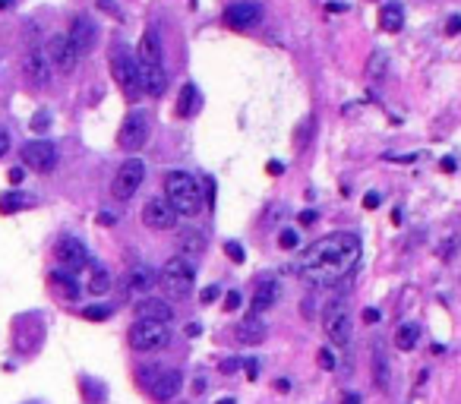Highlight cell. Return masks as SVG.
<instances>
[{"label":"cell","instance_id":"1","mask_svg":"<svg viewBox=\"0 0 461 404\" xmlns=\"http://www.w3.org/2000/svg\"><path fill=\"white\" fill-rule=\"evenodd\" d=\"M357 262H360V237L351 231H338L310 243L297 256L294 268L300 272V278L329 288V284H338L341 278H348Z\"/></svg>","mask_w":461,"mask_h":404},{"label":"cell","instance_id":"2","mask_svg":"<svg viewBox=\"0 0 461 404\" xmlns=\"http://www.w3.org/2000/svg\"><path fill=\"white\" fill-rule=\"evenodd\" d=\"M165 199L177 215L193 218V215L202 212V190L196 184V177H190L186 171H171L165 177Z\"/></svg>","mask_w":461,"mask_h":404},{"label":"cell","instance_id":"3","mask_svg":"<svg viewBox=\"0 0 461 404\" xmlns=\"http://www.w3.org/2000/svg\"><path fill=\"white\" fill-rule=\"evenodd\" d=\"M193 281H196V268H193V262H186L184 256H171L159 272V284L165 288V294H171V297H186L193 291Z\"/></svg>","mask_w":461,"mask_h":404},{"label":"cell","instance_id":"4","mask_svg":"<svg viewBox=\"0 0 461 404\" xmlns=\"http://www.w3.org/2000/svg\"><path fill=\"white\" fill-rule=\"evenodd\" d=\"M111 76H114V83L120 86V92H124L130 102H136V98L143 95V86H139V63H136V57H130L124 48H118L111 54Z\"/></svg>","mask_w":461,"mask_h":404},{"label":"cell","instance_id":"5","mask_svg":"<svg viewBox=\"0 0 461 404\" xmlns=\"http://www.w3.org/2000/svg\"><path fill=\"white\" fill-rule=\"evenodd\" d=\"M171 341V332L161 322H145L136 319L130 329V348L139 350V354H152V350H161L165 344Z\"/></svg>","mask_w":461,"mask_h":404},{"label":"cell","instance_id":"6","mask_svg":"<svg viewBox=\"0 0 461 404\" xmlns=\"http://www.w3.org/2000/svg\"><path fill=\"white\" fill-rule=\"evenodd\" d=\"M143 180H145L143 158H127L124 165L118 168L114 180H111V193H114V199H133L136 190L143 186Z\"/></svg>","mask_w":461,"mask_h":404},{"label":"cell","instance_id":"7","mask_svg":"<svg viewBox=\"0 0 461 404\" xmlns=\"http://www.w3.org/2000/svg\"><path fill=\"white\" fill-rule=\"evenodd\" d=\"M22 76H26V83L32 86V89H45V86L51 83L54 67H51L45 48H29L26 51V57H22Z\"/></svg>","mask_w":461,"mask_h":404},{"label":"cell","instance_id":"8","mask_svg":"<svg viewBox=\"0 0 461 404\" xmlns=\"http://www.w3.org/2000/svg\"><path fill=\"white\" fill-rule=\"evenodd\" d=\"M325 335H329L332 344L344 348V344H351V316H348V303L335 300L329 309H325Z\"/></svg>","mask_w":461,"mask_h":404},{"label":"cell","instance_id":"9","mask_svg":"<svg viewBox=\"0 0 461 404\" xmlns=\"http://www.w3.org/2000/svg\"><path fill=\"white\" fill-rule=\"evenodd\" d=\"M145 139H149V117H145L143 111H133L118 133V145L124 152H136L145 145Z\"/></svg>","mask_w":461,"mask_h":404},{"label":"cell","instance_id":"10","mask_svg":"<svg viewBox=\"0 0 461 404\" xmlns=\"http://www.w3.org/2000/svg\"><path fill=\"white\" fill-rule=\"evenodd\" d=\"M143 225L149 231H171V227H177V212L168 206L165 196H152L143 206Z\"/></svg>","mask_w":461,"mask_h":404},{"label":"cell","instance_id":"11","mask_svg":"<svg viewBox=\"0 0 461 404\" xmlns=\"http://www.w3.org/2000/svg\"><path fill=\"white\" fill-rule=\"evenodd\" d=\"M19 155H22V161H26L32 171H38V174L54 171V165H57V149H54V143H45V139L26 143Z\"/></svg>","mask_w":461,"mask_h":404},{"label":"cell","instance_id":"12","mask_svg":"<svg viewBox=\"0 0 461 404\" xmlns=\"http://www.w3.org/2000/svg\"><path fill=\"white\" fill-rule=\"evenodd\" d=\"M67 42H70V48L76 51V57L92 54V48H95V42H98L95 22H92L89 16H76L73 26H70V32H67Z\"/></svg>","mask_w":461,"mask_h":404},{"label":"cell","instance_id":"13","mask_svg":"<svg viewBox=\"0 0 461 404\" xmlns=\"http://www.w3.org/2000/svg\"><path fill=\"white\" fill-rule=\"evenodd\" d=\"M45 54H48L51 67L60 70V73H73L76 60H79V57H76V51L70 48L67 35H51V42H48V48H45Z\"/></svg>","mask_w":461,"mask_h":404},{"label":"cell","instance_id":"14","mask_svg":"<svg viewBox=\"0 0 461 404\" xmlns=\"http://www.w3.org/2000/svg\"><path fill=\"white\" fill-rule=\"evenodd\" d=\"M262 19V7L253 0H241V3H231L225 10V26L231 29H253Z\"/></svg>","mask_w":461,"mask_h":404},{"label":"cell","instance_id":"15","mask_svg":"<svg viewBox=\"0 0 461 404\" xmlns=\"http://www.w3.org/2000/svg\"><path fill=\"white\" fill-rule=\"evenodd\" d=\"M54 253H57V259H60L67 268H73V272H79V268L89 266V253H86V247L76 237H60Z\"/></svg>","mask_w":461,"mask_h":404},{"label":"cell","instance_id":"16","mask_svg":"<svg viewBox=\"0 0 461 404\" xmlns=\"http://www.w3.org/2000/svg\"><path fill=\"white\" fill-rule=\"evenodd\" d=\"M180 389H184V376H180L177 370H165L155 376V382H152V398L161 404L174 401V398L180 395Z\"/></svg>","mask_w":461,"mask_h":404},{"label":"cell","instance_id":"17","mask_svg":"<svg viewBox=\"0 0 461 404\" xmlns=\"http://www.w3.org/2000/svg\"><path fill=\"white\" fill-rule=\"evenodd\" d=\"M136 319L168 325V322L174 319V309H171V303H165L161 297H143V300L136 303Z\"/></svg>","mask_w":461,"mask_h":404},{"label":"cell","instance_id":"18","mask_svg":"<svg viewBox=\"0 0 461 404\" xmlns=\"http://www.w3.org/2000/svg\"><path fill=\"white\" fill-rule=\"evenodd\" d=\"M139 86H143V92H149V95H161L168 86L165 67H161V63H139Z\"/></svg>","mask_w":461,"mask_h":404},{"label":"cell","instance_id":"19","mask_svg":"<svg viewBox=\"0 0 461 404\" xmlns=\"http://www.w3.org/2000/svg\"><path fill=\"white\" fill-rule=\"evenodd\" d=\"M278 294H282V288H278V281H272V278L259 281V284H256V291H253V303H250V309H253V316L266 313L268 307H275Z\"/></svg>","mask_w":461,"mask_h":404},{"label":"cell","instance_id":"20","mask_svg":"<svg viewBox=\"0 0 461 404\" xmlns=\"http://www.w3.org/2000/svg\"><path fill=\"white\" fill-rule=\"evenodd\" d=\"M136 63H161V38L155 29H145L136 48Z\"/></svg>","mask_w":461,"mask_h":404},{"label":"cell","instance_id":"21","mask_svg":"<svg viewBox=\"0 0 461 404\" xmlns=\"http://www.w3.org/2000/svg\"><path fill=\"white\" fill-rule=\"evenodd\" d=\"M177 247H180V256H184L186 262H190V259H196V256H202V253H206V234H202V231H196V227H186V231L180 234Z\"/></svg>","mask_w":461,"mask_h":404},{"label":"cell","instance_id":"22","mask_svg":"<svg viewBox=\"0 0 461 404\" xmlns=\"http://www.w3.org/2000/svg\"><path fill=\"white\" fill-rule=\"evenodd\" d=\"M237 341L241 344H259L266 341V322L259 316H247V319L237 325Z\"/></svg>","mask_w":461,"mask_h":404},{"label":"cell","instance_id":"23","mask_svg":"<svg viewBox=\"0 0 461 404\" xmlns=\"http://www.w3.org/2000/svg\"><path fill=\"white\" fill-rule=\"evenodd\" d=\"M373 379H376L379 391H389L392 373H389V354H386V348H382V341H376V354H373Z\"/></svg>","mask_w":461,"mask_h":404},{"label":"cell","instance_id":"24","mask_svg":"<svg viewBox=\"0 0 461 404\" xmlns=\"http://www.w3.org/2000/svg\"><path fill=\"white\" fill-rule=\"evenodd\" d=\"M51 288L63 297V300H79V281L70 272H51Z\"/></svg>","mask_w":461,"mask_h":404},{"label":"cell","instance_id":"25","mask_svg":"<svg viewBox=\"0 0 461 404\" xmlns=\"http://www.w3.org/2000/svg\"><path fill=\"white\" fill-rule=\"evenodd\" d=\"M379 26H382V32H401V26H405V7L401 3H386V7L379 10Z\"/></svg>","mask_w":461,"mask_h":404},{"label":"cell","instance_id":"26","mask_svg":"<svg viewBox=\"0 0 461 404\" xmlns=\"http://www.w3.org/2000/svg\"><path fill=\"white\" fill-rule=\"evenodd\" d=\"M196 108H200V92H196V86H193V83H186L184 89H180V104H177V114H180V117H190Z\"/></svg>","mask_w":461,"mask_h":404},{"label":"cell","instance_id":"27","mask_svg":"<svg viewBox=\"0 0 461 404\" xmlns=\"http://www.w3.org/2000/svg\"><path fill=\"white\" fill-rule=\"evenodd\" d=\"M417 338H420V325L405 322L401 329H395V348H398V350H411L414 344H417Z\"/></svg>","mask_w":461,"mask_h":404},{"label":"cell","instance_id":"28","mask_svg":"<svg viewBox=\"0 0 461 404\" xmlns=\"http://www.w3.org/2000/svg\"><path fill=\"white\" fill-rule=\"evenodd\" d=\"M152 284H155V272H149V268H133L127 275V288L130 291H149Z\"/></svg>","mask_w":461,"mask_h":404},{"label":"cell","instance_id":"29","mask_svg":"<svg viewBox=\"0 0 461 404\" xmlns=\"http://www.w3.org/2000/svg\"><path fill=\"white\" fill-rule=\"evenodd\" d=\"M366 73H370V79H386V73H389V54L386 51H373L370 63H366Z\"/></svg>","mask_w":461,"mask_h":404},{"label":"cell","instance_id":"30","mask_svg":"<svg viewBox=\"0 0 461 404\" xmlns=\"http://www.w3.org/2000/svg\"><path fill=\"white\" fill-rule=\"evenodd\" d=\"M32 199L26 196V193H7V196H0V212H19V209H26Z\"/></svg>","mask_w":461,"mask_h":404},{"label":"cell","instance_id":"31","mask_svg":"<svg viewBox=\"0 0 461 404\" xmlns=\"http://www.w3.org/2000/svg\"><path fill=\"white\" fill-rule=\"evenodd\" d=\"M108 288H111V275H108V268H98V272L92 275V281H89V291H92L95 297H102Z\"/></svg>","mask_w":461,"mask_h":404},{"label":"cell","instance_id":"32","mask_svg":"<svg viewBox=\"0 0 461 404\" xmlns=\"http://www.w3.org/2000/svg\"><path fill=\"white\" fill-rule=\"evenodd\" d=\"M108 316H111L108 307H86L83 309V319H89V322H102V319H108Z\"/></svg>","mask_w":461,"mask_h":404},{"label":"cell","instance_id":"33","mask_svg":"<svg viewBox=\"0 0 461 404\" xmlns=\"http://www.w3.org/2000/svg\"><path fill=\"white\" fill-rule=\"evenodd\" d=\"M225 253L231 256V262H243V259H247V253H243V247L237 243V240H227V243H225Z\"/></svg>","mask_w":461,"mask_h":404},{"label":"cell","instance_id":"34","mask_svg":"<svg viewBox=\"0 0 461 404\" xmlns=\"http://www.w3.org/2000/svg\"><path fill=\"white\" fill-rule=\"evenodd\" d=\"M278 247H282V250H294V247H297V231L284 227V231L278 234Z\"/></svg>","mask_w":461,"mask_h":404},{"label":"cell","instance_id":"35","mask_svg":"<svg viewBox=\"0 0 461 404\" xmlns=\"http://www.w3.org/2000/svg\"><path fill=\"white\" fill-rule=\"evenodd\" d=\"M48 127H51V114H48V111H38V114L32 117V130L35 133H45Z\"/></svg>","mask_w":461,"mask_h":404},{"label":"cell","instance_id":"36","mask_svg":"<svg viewBox=\"0 0 461 404\" xmlns=\"http://www.w3.org/2000/svg\"><path fill=\"white\" fill-rule=\"evenodd\" d=\"M319 366L323 370H335V354L329 348H319Z\"/></svg>","mask_w":461,"mask_h":404},{"label":"cell","instance_id":"37","mask_svg":"<svg viewBox=\"0 0 461 404\" xmlns=\"http://www.w3.org/2000/svg\"><path fill=\"white\" fill-rule=\"evenodd\" d=\"M98 10H104V13H111L114 19H124V13H120V7L114 3V0H98Z\"/></svg>","mask_w":461,"mask_h":404},{"label":"cell","instance_id":"38","mask_svg":"<svg viewBox=\"0 0 461 404\" xmlns=\"http://www.w3.org/2000/svg\"><path fill=\"white\" fill-rule=\"evenodd\" d=\"M237 307H241V291H227V294H225V309H227V313H234Z\"/></svg>","mask_w":461,"mask_h":404},{"label":"cell","instance_id":"39","mask_svg":"<svg viewBox=\"0 0 461 404\" xmlns=\"http://www.w3.org/2000/svg\"><path fill=\"white\" fill-rule=\"evenodd\" d=\"M218 294H221L218 284H209V288L200 294V300H202V303H212V300H218Z\"/></svg>","mask_w":461,"mask_h":404},{"label":"cell","instance_id":"40","mask_svg":"<svg viewBox=\"0 0 461 404\" xmlns=\"http://www.w3.org/2000/svg\"><path fill=\"white\" fill-rule=\"evenodd\" d=\"M458 32H461V16H452L446 22V35H458Z\"/></svg>","mask_w":461,"mask_h":404},{"label":"cell","instance_id":"41","mask_svg":"<svg viewBox=\"0 0 461 404\" xmlns=\"http://www.w3.org/2000/svg\"><path fill=\"white\" fill-rule=\"evenodd\" d=\"M455 247H458V240L452 237V240H448V243H442V247H439V256H442V259H448V256H455V253H452Z\"/></svg>","mask_w":461,"mask_h":404},{"label":"cell","instance_id":"42","mask_svg":"<svg viewBox=\"0 0 461 404\" xmlns=\"http://www.w3.org/2000/svg\"><path fill=\"white\" fill-rule=\"evenodd\" d=\"M7 177H10V184H13V186H19L22 180H26V174H22V168H13V171H10Z\"/></svg>","mask_w":461,"mask_h":404},{"label":"cell","instance_id":"43","mask_svg":"<svg viewBox=\"0 0 461 404\" xmlns=\"http://www.w3.org/2000/svg\"><path fill=\"white\" fill-rule=\"evenodd\" d=\"M364 206H366V209H376V206H379V193H366V196H364Z\"/></svg>","mask_w":461,"mask_h":404},{"label":"cell","instance_id":"44","mask_svg":"<svg viewBox=\"0 0 461 404\" xmlns=\"http://www.w3.org/2000/svg\"><path fill=\"white\" fill-rule=\"evenodd\" d=\"M7 152H10V136H7L3 130H0V158L7 155Z\"/></svg>","mask_w":461,"mask_h":404},{"label":"cell","instance_id":"45","mask_svg":"<svg viewBox=\"0 0 461 404\" xmlns=\"http://www.w3.org/2000/svg\"><path fill=\"white\" fill-rule=\"evenodd\" d=\"M313 221H316V212H313V209L300 212V225H313Z\"/></svg>","mask_w":461,"mask_h":404},{"label":"cell","instance_id":"46","mask_svg":"<svg viewBox=\"0 0 461 404\" xmlns=\"http://www.w3.org/2000/svg\"><path fill=\"white\" fill-rule=\"evenodd\" d=\"M237 366H241V360H225L221 363V373H234Z\"/></svg>","mask_w":461,"mask_h":404},{"label":"cell","instance_id":"47","mask_svg":"<svg viewBox=\"0 0 461 404\" xmlns=\"http://www.w3.org/2000/svg\"><path fill=\"white\" fill-rule=\"evenodd\" d=\"M364 322L370 325V322H379V309H364Z\"/></svg>","mask_w":461,"mask_h":404},{"label":"cell","instance_id":"48","mask_svg":"<svg viewBox=\"0 0 461 404\" xmlns=\"http://www.w3.org/2000/svg\"><path fill=\"white\" fill-rule=\"evenodd\" d=\"M256 373H259V363H256V360H247V376L256 379Z\"/></svg>","mask_w":461,"mask_h":404},{"label":"cell","instance_id":"49","mask_svg":"<svg viewBox=\"0 0 461 404\" xmlns=\"http://www.w3.org/2000/svg\"><path fill=\"white\" fill-rule=\"evenodd\" d=\"M282 171H284L282 161H268V174H282Z\"/></svg>","mask_w":461,"mask_h":404},{"label":"cell","instance_id":"50","mask_svg":"<svg viewBox=\"0 0 461 404\" xmlns=\"http://www.w3.org/2000/svg\"><path fill=\"white\" fill-rule=\"evenodd\" d=\"M186 335H190V338L200 335V322H190V325H186Z\"/></svg>","mask_w":461,"mask_h":404},{"label":"cell","instance_id":"51","mask_svg":"<svg viewBox=\"0 0 461 404\" xmlns=\"http://www.w3.org/2000/svg\"><path fill=\"white\" fill-rule=\"evenodd\" d=\"M341 404H360V395H354V391H351V395L341 398Z\"/></svg>","mask_w":461,"mask_h":404},{"label":"cell","instance_id":"52","mask_svg":"<svg viewBox=\"0 0 461 404\" xmlns=\"http://www.w3.org/2000/svg\"><path fill=\"white\" fill-rule=\"evenodd\" d=\"M275 389H278V391H288V389H291V382H288V379H278Z\"/></svg>","mask_w":461,"mask_h":404},{"label":"cell","instance_id":"53","mask_svg":"<svg viewBox=\"0 0 461 404\" xmlns=\"http://www.w3.org/2000/svg\"><path fill=\"white\" fill-rule=\"evenodd\" d=\"M218 404H237V401H234V398H221Z\"/></svg>","mask_w":461,"mask_h":404}]
</instances>
